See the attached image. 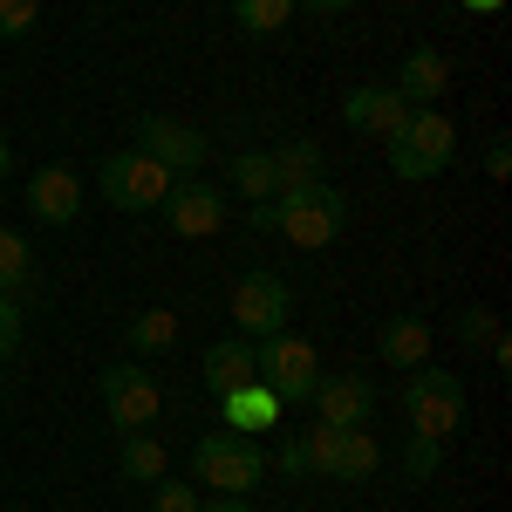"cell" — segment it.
Wrapping results in <instances>:
<instances>
[{
  "mask_svg": "<svg viewBox=\"0 0 512 512\" xmlns=\"http://www.w3.org/2000/svg\"><path fill=\"white\" fill-rule=\"evenodd\" d=\"M192 478H205L212 492H226V499H246L260 478H267V451H260V437H239V431H205L192 451Z\"/></svg>",
  "mask_w": 512,
  "mask_h": 512,
  "instance_id": "cell-1",
  "label": "cell"
},
{
  "mask_svg": "<svg viewBox=\"0 0 512 512\" xmlns=\"http://www.w3.org/2000/svg\"><path fill=\"white\" fill-rule=\"evenodd\" d=\"M383 144H390L396 178H437L451 164V151H458V130H451V117H437V110H410Z\"/></svg>",
  "mask_w": 512,
  "mask_h": 512,
  "instance_id": "cell-2",
  "label": "cell"
},
{
  "mask_svg": "<svg viewBox=\"0 0 512 512\" xmlns=\"http://www.w3.org/2000/svg\"><path fill=\"white\" fill-rule=\"evenodd\" d=\"M280 233L294 239V246H335L342 226H349V198L335 192V185H294V192H280Z\"/></svg>",
  "mask_w": 512,
  "mask_h": 512,
  "instance_id": "cell-3",
  "label": "cell"
},
{
  "mask_svg": "<svg viewBox=\"0 0 512 512\" xmlns=\"http://www.w3.org/2000/svg\"><path fill=\"white\" fill-rule=\"evenodd\" d=\"M403 410H410V431L424 437H451L465 424V383L451 369H410L403 383Z\"/></svg>",
  "mask_w": 512,
  "mask_h": 512,
  "instance_id": "cell-4",
  "label": "cell"
},
{
  "mask_svg": "<svg viewBox=\"0 0 512 512\" xmlns=\"http://www.w3.org/2000/svg\"><path fill=\"white\" fill-rule=\"evenodd\" d=\"M253 369H260V383L280 396V410H287V403H308V396H315V376H321L315 349H308L301 335H287V328L267 335V342H253Z\"/></svg>",
  "mask_w": 512,
  "mask_h": 512,
  "instance_id": "cell-5",
  "label": "cell"
},
{
  "mask_svg": "<svg viewBox=\"0 0 512 512\" xmlns=\"http://www.w3.org/2000/svg\"><path fill=\"white\" fill-rule=\"evenodd\" d=\"M96 185H103V198H110L117 212H151V205H164V192H171L178 178H171L164 164H151L144 151H117V158H103Z\"/></svg>",
  "mask_w": 512,
  "mask_h": 512,
  "instance_id": "cell-6",
  "label": "cell"
},
{
  "mask_svg": "<svg viewBox=\"0 0 512 512\" xmlns=\"http://www.w3.org/2000/svg\"><path fill=\"white\" fill-rule=\"evenodd\" d=\"M96 390H103V403H110V424L117 431H144L151 417H158V383L137 369V362H110L103 376H96Z\"/></svg>",
  "mask_w": 512,
  "mask_h": 512,
  "instance_id": "cell-7",
  "label": "cell"
},
{
  "mask_svg": "<svg viewBox=\"0 0 512 512\" xmlns=\"http://www.w3.org/2000/svg\"><path fill=\"white\" fill-rule=\"evenodd\" d=\"M233 328H239V342L280 335V328H287V287H280L274 274H246L233 287Z\"/></svg>",
  "mask_w": 512,
  "mask_h": 512,
  "instance_id": "cell-8",
  "label": "cell"
},
{
  "mask_svg": "<svg viewBox=\"0 0 512 512\" xmlns=\"http://www.w3.org/2000/svg\"><path fill=\"white\" fill-rule=\"evenodd\" d=\"M137 151L151 164H164L171 178H198V164H205V137H198L192 123L178 117H144L137 123Z\"/></svg>",
  "mask_w": 512,
  "mask_h": 512,
  "instance_id": "cell-9",
  "label": "cell"
},
{
  "mask_svg": "<svg viewBox=\"0 0 512 512\" xmlns=\"http://www.w3.org/2000/svg\"><path fill=\"white\" fill-rule=\"evenodd\" d=\"M158 212H164V226L185 233V239H205V233L226 226V198L212 192V185H171Z\"/></svg>",
  "mask_w": 512,
  "mask_h": 512,
  "instance_id": "cell-10",
  "label": "cell"
},
{
  "mask_svg": "<svg viewBox=\"0 0 512 512\" xmlns=\"http://www.w3.org/2000/svg\"><path fill=\"white\" fill-rule=\"evenodd\" d=\"M315 410H321V424L362 431L369 410H376V390H369L362 376H315Z\"/></svg>",
  "mask_w": 512,
  "mask_h": 512,
  "instance_id": "cell-11",
  "label": "cell"
},
{
  "mask_svg": "<svg viewBox=\"0 0 512 512\" xmlns=\"http://www.w3.org/2000/svg\"><path fill=\"white\" fill-rule=\"evenodd\" d=\"M28 205H35L41 226H69L82 212V178L69 171V164H41L35 185H28Z\"/></svg>",
  "mask_w": 512,
  "mask_h": 512,
  "instance_id": "cell-12",
  "label": "cell"
},
{
  "mask_svg": "<svg viewBox=\"0 0 512 512\" xmlns=\"http://www.w3.org/2000/svg\"><path fill=\"white\" fill-rule=\"evenodd\" d=\"M219 417H226V431H239V437H267L280 424V396L253 376V383H239V390L219 396Z\"/></svg>",
  "mask_w": 512,
  "mask_h": 512,
  "instance_id": "cell-13",
  "label": "cell"
},
{
  "mask_svg": "<svg viewBox=\"0 0 512 512\" xmlns=\"http://www.w3.org/2000/svg\"><path fill=\"white\" fill-rule=\"evenodd\" d=\"M342 117H349V130H369V137H390L396 123L410 117V103L396 96V82H369V89H355L349 103H342Z\"/></svg>",
  "mask_w": 512,
  "mask_h": 512,
  "instance_id": "cell-14",
  "label": "cell"
},
{
  "mask_svg": "<svg viewBox=\"0 0 512 512\" xmlns=\"http://www.w3.org/2000/svg\"><path fill=\"white\" fill-rule=\"evenodd\" d=\"M444 82H451V62H444L437 48H410L403 69H396V96H403L410 110H431V96H444Z\"/></svg>",
  "mask_w": 512,
  "mask_h": 512,
  "instance_id": "cell-15",
  "label": "cell"
},
{
  "mask_svg": "<svg viewBox=\"0 0 512 512\" xmlns=\"http://www.w3.org/2000/svg\"><path fill=\"white\" fill-rule=\"evenodd\" d=\"M198 376H205V390H212V396L253 383V376H260V369H253V342H219V349H205Z\"/></svg>",
  "mask_w": 512,
  "mask_h": 512,
  "instance_id": "cell-16",
  "label": "cell"
},
{
  "mask_svg": "<svg viewBox=\"0 0 512 512\" xmlns=\"http://www.w3.org/2000/svg\"><path fill=\"white\" fill-rule=\"evenodd\" d=\"M383 362L390 369H424L431 362V321H417V315L383 321Z\"/></svg>",
  "mask_w": 512,
  "mask_h": 512,
  "instance_id": "cell-17",
  "label": "cell"
},
{
  "mask_svg": "<svg viewBox=\"0 0 512 512\" xmlns=\"http://www.w3.org/2000/svg\"><path fill=\"white\" fill-rule=\"evenodd\" d=\"M274 185H280V192H294V185H321V144H315V137H294V144H280V151H274Z\"/></svg>",
  "mask_w": 512,
  "mask_h": 512,
  "instance_id": "cell-18",
  "label": "cell"
},
{
  "mask_svg": "<svg viewBox=\"0 0 512 512\" xmlns=\"http://www.w3.org/2000/svg\"><path fill=\"white\" fill-rule=\"evenodd\" d=\"M171 342H178V315H171V308H144V315L130 321V349L164 355Z\"/></svg>",
  "mask_w": 512,
  "mask_h": 512,
  "instance_id": "cell-19",
  "label": "cell"
},
{
  "mask_svg": "<svg viewBox=\"0 0 512 512\" xmlns=\"http://www.w3.org/2000/svg\"><path fill=\"white\" fill-rule=\"evenodd\" d=\"M123 478H164V444L158 437H144V431H123Z\"/></svg>",
  "mask_w": 512,
  "mask_h": 512,
  "instance_id": "cell-20",
  "label": "cell"
},
{
  "mask_svg": "<svg viewBox=\"0 0 512 512\" xmlns=\"http://www.w3.org/2000/svg\"><path fill=\"white\" fill-rule=\"evenodd\" d=\"M35 280V260H28V239L0 226V294H21Z\"/></svg>",
  "mask_w": 512,
  "mask_h": 512,
  "instance_id": "cell-21",
  "label": "cell"
},
{
  "mask_svg": "<svg viewBox=\"0 0 512 512\" xmlns=\"http://www.w3.org/2000/svg\"><path fill=\"white\" fill-rule=\"evenodd\" d=\"M233 185L253 198V205H260L267 192H280V185H274V158H267V151H239V158H233Z\"/></svg>",
  "mask_w": 512,
  "mask_h": 512,
  "instance_id": "cell-22",
  "label": "cell"
},
{
  "mask_svg": "<svg viewBox=\"0 0 512 512\" xmlns=\"http://www.w3.org/2000/svg\"><path fill=\"white\" fill-rule=\"evenodd\" d=\"M287 14H294V0H233V21L246 35H274L287 28Z\"/></svg>",
  "mask_w": 512,
  "mask_h": 512,
  "instance_id": "cell-23",
  "label": "cell"
},
{
  "mask_svg": "<svg viewBox=\"0 0 512 512\" xmlns=\"http://www.w3.org/2000/svg\"><path fill=\"white\" fill-rule=\"evenodd\" d=\"M301 458H308V472L335 478V458H342V424H315V431L301 437Z\"/></svg>",
  "mask_w": 512,
  "mask_h": 512,
  "instance_id": "cell-24",
  "label": "cell"
},
{
  "mask_svg": "<svg viewBox=\"0 0 512 512\" xmlns=\"http://www.w3.org/2000/svg\"><path fill=\"white\" fill-rule=\"evenodd\" d=\"M376 458H383V451H376V437H369V431H342L335 478H369V472H376Z\"/></svg>",
  "mask_w": 512,
  "mask_h": 512,
  "instance_id": "cell-25",
  "label": "cell"
},
{
  "mask_svg": "<svg viewBox=\"0 0 512 512\" xmlns=\"http://www.w3.org/2000/svg\"><path fill=\"white\" fill-rule=\"evenodd\" d=\"M437 458H444V437L410 431V444H403V472H410V478H431V472H437Z\"/></svg>",
  "mask_w": 512,
  "mask_h": 512,
  "instance_id": "cell-26",
  "label": "cell"
},
{
  "mask_svg": "<svg viewBox=\"0 0 512 512\" xmlns=\"http://www.w3.org/2000/svg\"><path fill=\"white\" fill-rule=\"evenodd\" d=\"M35 21H41V0H0V41L35 35Z\"/></svg>",
  "mask_w": 512,
  "mask_h": 512,
  "instance_id": "cell-27",
  "label": "cell"
},
{
  "mask_svg": "<svg viewBox=\"0 0 512 512\" xmlns=\"http://www.w3.org/2000/svg\"><path fill=\"white\" fill-rule=\"evenodd\" d=\"M492 335H499V321H492V308H465V315H458V342H465V349H485Z\"/></svg>",
  "mask_w": 512,
  "mask_h": 512,
  "instance_id": "cell-28",
  "label": "cell"
},
{
  "mask_svg": "<svg viewBox=\"0 0 512 512\" xmlns=\"http://www.w3.org/2000/svg\"><path fill=\"white\" fill-rule=\"evenodd\" d=\"M21 349V301L14 294H0V362Z\"/></svg>",
  "mask_w": 512,
  "mask_h": 512,
  "instance_id": "cell-29",
  "label": "cell"
},
{
  "mask_svg": "<svg viewBox=\"0 0 512 512\" xmlns=\"http://www.w3.org/2000/svg\"><path fill=\"white\" fill-rule=\"evenodd\" d=\"M158 512H198L192 485H158Z\"/></svg>",
  "mask_w": 512,
  "mask_h": 512,
  "instance_id": "cell-30",
  "label": "cell"
},
{
  "mask_svg": "<svg viewBox=\"0 0 512 512\" xmlns=\"http://www.w3.org/2000/svg\"><path fill=\"white\" fill-rule=\"evenodd\" d=\"M485 171H492V178H506V171H512V144H506V137L485 144Z\"/></svg>",
  "mask_w": 512,
  "mask_h": 512,
  "instance_id": "cell-31",
  "label": "cell"
},
{
  "mask_svg": "<svg viewBox=\"0 0 512 512\" xmlns=\"http://www.w3.org/2000/svg\"><path fill=\"white\" fill-rule=\"evenodd\" d=\"M280 472H308V458H301V437H287V444H280Z\"/></svg>",
  "mask_w": 512,
  "mask_h": 512,
  "instance_id": "cell-32",
  "label": "cell"
},
{
  "mask_svg": "<svg viewBox=\"0 0 512 512\" xmlns=\"http://www.w3.org/2000/svg\"><path fill=\"white\" fill-rule=\"evenodd\" d=\"M253 226H260V233H280V205L260 198V205H253Z\"/></svg>",
  "mask_w": 512,
  "mask_h": 512,
  "instance_id": "cell-33",
  "label": "cell"
},
{
  "mask_svg": "<svg viewBox=\"0 0 512 512\" xmlns=\"http://www.w3.org/2000/svg\"><path fill=\"white\" fill-rule=\"evenodd\" d=\"M198 512H253V506H246V499H226V492H219L212 506H198Z\"/></svg>",
  "mask_w": 512,
  "mask_h": 512,
  "instance_id": "cell-34",
  "label": "cell"
},
{
  "mask_svg": "<svg viewBox=\"0 0 512 512\" xmlns=\"http://www.w3.org/2000/svg\"><path fill=\"white\" fill-rule=\"evenodd\" d=\"M315 14H342V7H355V0H308Z\"/></svg>",
  "mask_w": 512,
  "mask_h": 512,
  "instance_id": "cell-35",
  "label": "cell"
},
{
  "mask_svg": "<svg viewBox=\"0 0 512 512\" xmlns=\"http://www.w3.org/2000/svg\"><path fill=\"white\" fill-rule=\"evenodd\" d=\"M465 7H478V14H499V7H506V0H465Z\"/></svg>",
  "mask_w": 512,
  "mask_h": 512,
  "instance_id": "cell-36",
  "label": "cell"
},
{
  "mask_svg": "<svg viewBox=\"0 0 512 512\" xmlns=\"http://www.w3.org/2000/svg\"><path fill=\"white\" fill-rule=\"evenodd\" d=\"M7 164H14V151H7V137H0V178H7Z\"/></svg>",
  "mask_w": 512,
  "mask_h": 512,
  "instance_id": "cell-37",
  "label": "cell"
}]
</instances>
